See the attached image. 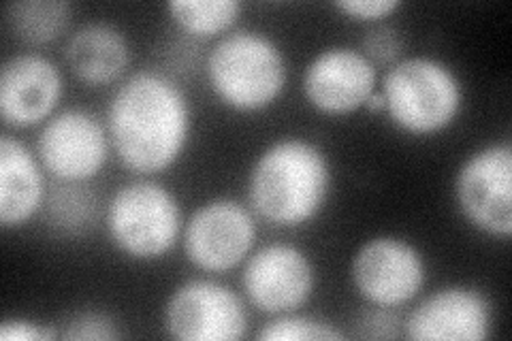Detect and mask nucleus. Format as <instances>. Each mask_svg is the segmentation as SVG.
Here are the masks:
<instances>
[{
  "instance_id": "f257e3e1",
  "label": "nucleus",
  "mask_w": 512,
  "mask_h": 341,
  "mask_svg": "<svg viewBox=\"0 0 512 341\" xmlns=\"http://www.w3.org/2000/svg\"><path fill=\"white\" fill-rule=\"evenodd\" d=\"M192 111L184 90L158 71L126 77L107 107V135L122 165L139 175L163 173L190 139Z\"/></svg>"
},
{
  "instance_id": "f03ea898",
  "label": "nucleus",
  "mask_w": 512,
  "mask_h": 341,
  "mask_svg": "<svg viewBox=\"0 0 512 341\" xmlns=\"http://www.w3.org/2000/svg\"><path fill=\"white\" fill-rule=\"evenodd\" d=\"M331 188L329 156L301 137L269 143L248 173L250 209L276 229L310 224L325 209Z\"/></svg>"
},
{
  "instance_id": "7ed1b4c3",
  "label": "nucleus",
  "mask_w": 512,
  "mask_h": 341,
  "mask_svg": "<svg viewBox=\"0 0 512 341\" xmlns=\"http://www.w3.org/2000/svg\"><path fill=\"white\" fill-rule=\"evenodd\" d=\"M205 75L216 99L239 113L274 105L288 79L280 45L265 32L239 28L220 37L207 54Z\"/></svg>"
},
{
  "instance_id": "20e7f679",
  "label": "nucleus",
  "mask_w": 512,
  "mask_h": 341,
  "mask_svg": "<svg viewBox=\"0 0 512 341\" xmlns=\"http://www.w3.org/2000/svg\"><path fill=\"white\" fill-rule=\"evenodd\" d=\"M384 113L408 135L446 131L463 107V84L446 62L431 56H404L380 79Z\"/></svg>"
},
{
  "instance_id": "39448f33",
  "label": "nucleus",
  "mask_w": 512,
  "mask_h": 341,
  "mask_svg": "<svg viewBox=\"0 0 512 341\" xmlns=\"http://www.w3.org/2000/svg\"><path fill=\"white\" fill-rule=\"evenodd\" d=\"M105 226L114 246L133 261L167 256L182 235V207L175 194L148 177L120 186L105 207Z\"/></svg>"
},
{
  "instance_id": "423d86ee",
  "label": "nucleus",
  "mask_w": 512,
  "mask_h": 341,
  "mask_svg": "<svg viewBox=\"0 0 512 341\" xmlns=\"http://www.w3.org/2000/svg\"><path fill=\"white\" fill-rule=\"evenodd\" d=\"M453 194L459 211L480 233L512 235V148L489 143L470 154L455 173Z\"/></svg>"
},
{
  "instance_id": "0eeeda50",
  "label": "nucleus",
  "mask_w": 512,
  "mask_h": 341,
  "mask_svg": "<svg viewBox=\"0 0 512 341\" xmlns=\"http://www.w3.org/2000/svg\"><path fill=\"white\" fill-rule=\"evenodd\" d=\"M350 282L363 301L391 310L421 295L427 282V265L414 243L402 237L378 235L361 243L352 254Z\"/></svg>"
},
{
  "instance_id": "6e6552de",
  "label": "nucleus",
  "mask_w": 512,
  "mask_h": 341,
  "mask_svg": "<svg viewBox=\"0 0 512 341\" xmlns=\"http://www.w3.org/2000/svg\"><path fill=\"white\" fill-rule=\"evenodd\" d=\"M167 335L180 341H235L248 335L244 299L227 284L195 278L175 288L163 307Z\"/></svg>"
},
{
  "instance_id": "1a4fd4ad",
  "label": "nucleus",
  "mask_w": 512,
  "mask_h": 341,
  "mask_svg": "<svg viewBox=\"0 0 512 341\" xmlns=\"http://www.w3.org/2000/svg\"><path fill=\"white\" fill-rule=\"evenodd\" d=\"M111 141L94 113L71 107L54 113L37 137V158L56 182L86 184L103 171Z\"/></svg>"
},
{
  "instance_id": "9d476101",
  "label": "nucleus",
  "mask_w": 512,
  "mask_h": 341,
  "mask_svg": "<svg viewBox=\"0 0 512 341\" xmlns=\"http://www.w3.org/2000/svg\"><path fill=\"white\" fill-rule=\"evenodd\" d=\"M254 241L256 222L252 211L229 197L197 207L182 231L186 258L205 273H227L246 263Z\"/></svg>"
},
{
  "instance_id": "9b49d317",
  "label": "nucleus",
  "mask_w": 512,
  "mask_h": 341,
  "mask_svg": "<svg viewBox=\"0 0 512 341\" xmlns=\"http://www.w3.org/2000/svg\"><path fill=\"white\" fill-rule=\"evenodd\" d=\"M242 288L261 314H291L314 295L316 269L312 258L293 243H267L246 258Z\"/></svg>"
},
{
  "instance_id": "f8f14e48",
  "label": "nucleus",
  "mask_w": 512,
  "mask_h": 341,
  "mask_svg": "<svg viewBox=\"0 0 512 341\" xmlns=\"http://www.w3.org/2000/svg\"><path fill=\"white\" fill-rule=\"evenodd\" d=\"M301 90L318 113L348 116L378 90V67L359 47L331 45L306 64Z\"/></svg>"
},
{
  "instance_id": "ddd939ff",
  "label": "nucleus",
  "mask_w": 512,
  "mask_h": 341,
  "mask_svg": "<svg viewBox=\"0 0 512 341\" xmlns=\"http://www.w3.org/2000/svg\"><path fill=\"white\" fill-rule=\"evenodd\" d=\"M493 331V305L476 286L451 284L427 295L402 324L414 341H485Z\"/></svg>"
},
{
  "instance_id": "4468645a",
  "label": "nucleus",
  "mask_w": 512,
  "mask_h": 341,
  "mask_svg": "<svg viewBox=\"0 0 512 341\" xmlns=\"http://www.w3.org/2000/svg\"><path fill=\"white\" fill-rule=\"evenodd\" d=\"M64 90L58 64L37 52L9 56L0 69V118L9 128L45 124Z\"/></svg>"
},
{
  "instance_id": "2eb2a0df",
  "label": "nucleus",
  "mask_w": 512,
  "mask_h": 341,
  "mask_svg": "<svg viewBox=\"0 0 512 341\" xmlns=\"http://www.w3.org/2000/svg\"><path fill=\"white\" fill-rule=\"evenodd\" d=\"M47 197L43 167L35 152L9 133L0 137V226L22 229L43 209Z\"/></svg>"
},
{
  "instance_id": "dca6fc26",
  "label": "nucleus",
  "mask_w": 512,
  "mask_h": 341,
  "mask_svg": "<svg viewBox=\"0 0 512 341\" xmlns=\"http://www.w3.org/2000/svg\"><path fill=\"white\" fill-rule=\"evenodd\" d=\"M62 54L69 71L86 86L114 84L131 64L126 35L109 22H88L75 28Z\"/></svg>"
},
{
  "instance_id": "f3484780",
  "label": "nucleus",
  "mask_w": 512,
  "mask_h": 341,
  "mask_svg": "<svg viewBox=\"0 0 512 341\" xmlns=\"http://www.w3.org/2000/svg\"><path fill=\"white\" fill-rule=\"evenodd\" d=\"M73 20V7L62 0H15L5 7V24L13 37L43 47L64 37Z\"/></svg>"
},
{
  "instance_id": "a211bd4d",
  "label": "nucleus",
  "mask_w": 512,
  "mask_h": 341,
  "mask_svg": "<svg viewBox=\"0 0 512 341\" xmlns=\"http://www.w3.org/2000/svg\"><path fill=\"white\" fill-rule=\"evenodd\" d=\"M43 209L47 224L56 233L77 237L88 233L99 220L101 203L96 192L84 184L56 182V186L47 192Z\"/></svg>"
},
{
  "instance_id": "6ab92c4d",
  "label": "nucleus",
  "mask_w": 512,
  "mask_h": 341,
  "mask_svg": "<svg viewBox=\"0 0 512 341\" xmlns=\"http://www.w3.org/2000/svg\"><path fill=\"white\" fill-rule=\"evenodd\" d=\"M165 9L175 26L199 39L224 37L242 15L237 0H171Z\"/></svg>"
},
{
  "instance_id": "aec40b11",
  "label": "nucleus",
  "mask_w": 512,
  "mask_h": 341,
  "mask_svg": "<svg viewBox=\"0 0 512 341\" xmlns=\"http://www.w3.org/2000/svg\"><path fill=\"white\" fill-rule=\"evenodd\" d=\"M256 337L261 341H340L346 335L325 318L291 312L271 318Z\"/></svg>"
},
{
  "instance_id": "412c9836",
  "label": "nucleus",
  "mask_w": 512,
  "mask_h": 341,
  "mask_svg": "<svg viewBox=\"0 0 512 341\" xmlns=\"http://www.w3.org/2000/svg\"><path fill=\"white\" fill-rule=\"evenodd\" d=\"M404 47H406V43H404L402 32H399L391 24L378 22V24H372L370 28H367L359 50L367 58H370L378 69L380 67L389 69L391 64L404 58Z\"/></svg>"
},
{
  "instance_id": "4be33fe9",
  "label": "nucleus",
  "mask_w": 512,
  "mask_h": 341,
  "mask_svg": "<svg viewBox=\"0 0 512 341\" xmlns=\"http://www.w3.org/2000/svg\"><path fill=\"white\" fill-rule=\"evenodd\" d=\"M118 337L120 331L116 329V320L99 310H82L69 316L60 331V339L73 341H111Z\"/></svg>"
},
{
  "instance_id": "5701e85b",
  "label": "nucleus",
  "mask_w": 512,
  "mask_h": 341,
  "mask_svg": "<svg viewBox=\"0 0 512 341\" xmlns=\"http://www.w3.org/2000/svg\"><path fill=\"white\" fill-rule=\"evenodd\" d=\"M0 339L3 341H52L60 339V331L52 324H45L24 316H11L0 322Z\"/></svg>"
},
{
  "instance_id": "b1692460",
  "label": "nucleus",
  "mask_w": 512,
  "mask_h": 341,
  "mask_svg": "<svg viewBox=\"0 0 512 341\" xmlns=\"http://www.w3.org/2000/svg\"><path fill=\"white\" fill-rule=\"evenodd\" d=\"M333 7L348 15L350 20L378 24L397 9H402V3L399 0H338V3H333Z\"/></svg>"
},
{
  "instance_id": "393cba45",
  "label": "nucleus",
  "mask_w": 512,
  "mask_h": 341,
  "mask_svg": "<svg viewBox=\"0 0 512 341\" xmlns=\"http://www.w3.org/2000/svg\"><path fill=\"white\" fill-rule=\"evenodd\" d=\"M363 109H365V111H370V113H384V96H382L380 88L370 96V99L365 101Z\"/></svg>"
}]
</instances>
